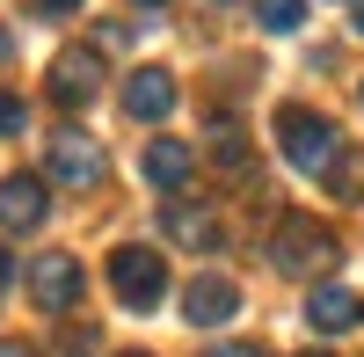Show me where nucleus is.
Returning a JSON list of instances; mask_svg holds the SVG:
<instances>
[{"label":"nucleus","mask_w":364,"mask_h":357,"mask_svg":"<svg viewBox=\"0 0 364 357\" xmlns=\"http://www.w3.org/2000/svg\"><path fill=\"white\" fill-rule=\"evenodd\" d=\"M269 262H277L284 277H328L343 262V248H336V233H328L314 212H284L277 226H269V248H262Z\"/></svg>","instance_id":"1"},{"label":"nucleus","mask_w":364,"mask_h":357,"mask_svg":"<svg viewBox=\"0 0 364 357\" xmlns=\"http://www.w3.org/2000/svg\"><path fill=\"white\" fill-rule=\"evenodd\" d=\"M277 146H284V161L299 175H328L336 154H343V132H336V117H321L306 102H284L277 110Z\"/></svg>","instance_id":"2"},{"label":"nucleus","mask_w":364,"mask_h":357,"mask_svg":"<svg viewBox=\"0 0 364 357\" xmlns=\"http://www.w3.org/2000/svg\"><path fill=\"white\" fill-rule=\"evenodd\" d=\"M109 292H117V307H132V314H154L168 299V262L154 248H117L109 255Z\"/></svg>","instance_id":"3"},{"label":"nucleus","mask_w":364,"mask_h":357,"mask_svg":"<svg viewBox=\"0 0 364 357\" xmlns=\"http://www.w3.org/2000/svg\"><path fill=\"white\" fill-rule=\"evenodd\" d=\"M102 80H109V66H102L95 44H66V51L51 58V73H44V87H51L58 110H87V102L102 95Z\"/></svg>","instance_id":"4"},{"label":"nucleus","mask_w":364,"mask_h":357,"mask_svg":"<svg viewBox=\"0 0 364 357\" xmlns=\"http://www.w3.org/2000/svg\"><path fill=\"white\" fill-rule=\"evenodd\" d=\"M102 175H109V161H102V146L87 139V132H58L44 146V183H58V190H95Z\"/></svg>","instance_id":"5"},{"label":"nucleus","mask_w":364,"mask_h":357,"mask_svg":"<svg viewBox=\"0 0 364 357\" xmlns=\"http://www.w3.org/2000/svg\"><path fill=\"white\" fill-rule=\"evenodd\" d=\"M80 292H87V270L73 255H37V262H29V299H37L44 314H73Z\"/></svg>","instance_id":"6"},{"label":"nucleus","mask_w":364,"mask_h":357,"mask_svg":"<svg viewBox=\"0 0 364 357\" xmlns=\"http://www.w3.org/2000/svg\"><path fill=\"white\" fill-rule=\"evenodd\" d=\"M161 233H168L175 248H190V255H211V248L226 241V233H219V212L197 204V197H168V204H161Z\"/></svg>","instance_id":"7"},{"label":"nucleus","mask_w":364,"mask_h":357,"mask_svg":"<svg viewBox=\"0 0 364 357\" xmlns=\"http://www.w3.org/2000/svg\"><path fill=\"white\" fill-rule=\"evenodd\" d=\"M51 212L44 175H0V233H37Z\"/></svg>","instance_id":"8"},{"label":"nucleus","mask_w":364,"mask_h":357,"mask_svg":"<svg viewBox=\"0 0 364 357\" xmlns=\"http://www.w3.org/2000/svg\"><path fill=\"white\" fill-rule=\"evenodd\" d=\"M233 314H240V284L233 277H219V270L190 277V292H182V321H190V329H219Z\"/></svg>","instance_id":"9"},{"label":"nucleus","mask_w":364,"mask_h":357,"mask_svg":"<svg viewBox=\"0 0 364 357\" xmlns=\"http://www.w3.org/2000/svg\"><path fill=\"white\" fill-rule=\"evenodd\" d=\"M124 117H132V124H161V117H175V73L139 66L124 80Z\"/></svg>","instance_id":"10"},{"label":"nucleus","mask_w":364,"mask_h":357,"mask_svg":"<svg viewBox=\"0 0 364 357\" xmlns=\"http://www.w3.org/2000/svg\"><path fill=\"white\" fill-rule=\"evenodd\" d=\"M190 168H197V146H182V139H154V146L139 154V175H146L154 190H182V183H190Z\"/></svg>","instance_id":"11"},{"label":"nucleus","mask_w":364,"mask_h":357,"mask_svg":"<svg viewBox=\"0 0 364 357\" xmlns=\"http://www.w3.org/2000/svg\"><path fill=\"white\" fill-rule=\"evenodd\" d=\"M306 321H314L321 336H343V329H357V321H364V299H357V292H343V284H314V292H306Z\"/></svg>","instance_id":"12"},{"label":"nucleus","mask_w":364,"mask_h":357,"mask_svg":"<svg viewBox=\"0 0 364 357\" xmlns=\"http://www.w3.org/2000/svg\"><path fill=\"white\" fill-rule=\"evenodd\" d=\"M321 183L336 190L343 204H364V146H343V154H336V168H328Z\"/></svg>","instance_id":"13"},{"label":"nucleus","mask_w":364,"mask_h":357,"mask_svg":"<svg viewBox=\"0 0 364 357\" xmlns=\"http://www.w3.org/2000/svg\"><path fill=\"white\" fill-rule=\"evenodd\" d=\"M255 22L277 29V37H291V29L306 22V0H255Z\"/></svg>","instance_id":"14"},{"label":"nucleus","mask_w":364,"mask_h":357,"mask_svg":"<svg viewBox=\"0 0 364 357\" xmlns=\"http://www.w3.org/2000/svg\"><path fill=\"white\" fill-rule=\"evenodd\" d=\"M22 132H29V102L0 87V139H22Z\"/></svg>","instance_id":"15"},{"label":"nucleus","mask_w":364,"mask_h":357,"mask_svg":"<svg viewBox=\"0 0 364 357\" xmlns=\"http://www.w3.org/2000/svg\"><path fill=\"white\" fill-rule=\"evenodd\" d=\"M95 350H102V336L87 329V321H80V329H66V336H58V357H95Z\"/></svg>","instance_id":"16"},{"label":"nucleus","mask_w":364,"mask_h":357,"mask_svg":"<svg viewBox=\"0 0 364 357\" xmlns=\"http://www.w3.org/2000/svg\"><path fill=\"white\" fill-rule=\"evenodd\" d=\"M211 357H262V343H219Z\"/></svg>","instance_id":"17"},{"label":"nucleus","mask_w":364,"mask_h":357,"mask_svg":"<svg viewBox=\"0 0 364 357\" xmlns=\"http://www.w3.org/2000/svg\"><path fill=\"white\" fill-rule=\"evenodd\" d=\"M29 8H37V15H73L80 0H29Z\"/></svg>","instance_id":"18"},{"label":"nucleus","mask_w":364,"mask_h":357,"mask_svg":"<svg viewBox=\"0 0 364 357\" xmlns=\"http://www.w3.org/2000/svg\"><path fill=\"white\" fill-rule=\"evenodd\" d=\"M8 284H15V255L0 248V292H8Z\"/></svg>","instance_id":"19"},{"label":"nucleus","mask_w":364,"mask_h":357,"mask_svg":"<svg viewBox=\"0 0 364 357\" xmlns=\"http://www.w3.org/2000/svg\"><path fill=\"white\" fill-rule=\"evenodd\" d=\"M350 29H357V37H364V0H350Z\"/></svg>","instance_id":"20"},{"label":"nucleus","mask_w":364,"mask_h":357,"mask_svg":"<svg viewBox=\"0 0 364 357\" xmlns=\"http://www.w3.org/2000/svg\"><path fill=\"white\" fill-rule=\"evenodd\" d=\"M0 357H37V350H29V343H0Z\"/></svg>","instance_id":"21"},{"label":"nucleus","mask_w":364,"mask_h":357,"mask_svg":"<svg viewBox=\"0 0 364 357\" xmlns=\"http://www.w3.org/2000/svg\"><path fill=\"white\" fill-rule=\"evenodd\" d=\"M8 58H15V37H8V29H0V66H8Z\"/></svg>","instance_id":"22"},{"label":"nucleus","mask_w":364,"mask_h":357,"mask_svg":"<svg viewBox=\"0 0 364 357\" xmlns=\"http://www.w3.org/2000/svg\"><path fill=\"white\" fill-rule=\"evenodd\" d=\"M132 8H168V0H132Z\"/></svg>","instance_id":"23"},{"label":"nucleus","mask_w":364,"mask_h":357,"mask_svg":"<svg viewBox=\"0 0 364 357\" xmlns=\"http://www.w3.org/2000/svg\"><path fill=\"white\" fill-rule=\"evenodd\" d=\"M299 357H328V350H299Z\"/></svg>","instance_id":"24"},{"label":"nucleus","mask_w":364,"mask_h":357,"mask_svg":"<svg viewBox=\"0 0 364 357\" xmlns=\"http://www.w3.org/2000/svg\"><path fill=\"white\" fill-rule=\"evenodd\" d=\"M124 357H146V350H124Z\"/></svg>","instance_id":"25"},{"label":"nucleus","mask_w":364,"mask_h":357,"mask_svg":"<svg viewBox=\"0 0 364 357\" xmlns=\"http://www.w3.org/2000/svg\"><path fill=\"white\" fill-rule=\"evenodd\" d=\"M357 95H364V87H357Z\"/></svg>","instance_id":"26"}]
</instances>
